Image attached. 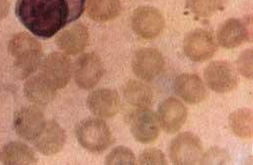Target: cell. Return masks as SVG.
I'll list each match as a JSON object with an SVG mask.
<instances>
[{
    "label": "cell",
    "mask_w": 253,
    "mask_h": 165,
    "mask_svg": "<svg viewBox=\"0 0 253 165\" xmlns=\"http://www.w3.org/2000/svg\"><path fill=\"white\" fill-rule=\"evenodd\" d=\"M86 0H17L15 14L34 36L49 39L77 20Z\"/></svg>",
    "instance_id": "1"
},
{
    "label": "cell",
    "mask_w": 253,
    "mask_h": 165,
    "mask_svg": "<svg viewBox=\"0 0 253 165\" xmlns=\"http://www.w3.org/2000/svg\"><path fill=\"white\" fill-rule=\"evenodd\" d=\"M8 52L13 58L15 73L20 79L32 76L41 66L43 48L38 40L27 33L14 35L8 42Z\"/></svg>",
    "instance_id": "2"
},
{
    "label": "cell",
    "mask_w": 253,
    "mask_h": 165,
    "mask_svg": "<svg viewBox=\"0 0 253 165\" xmlns=\"http://www.w3.org/2000/svg\"><path fill=\"white\" fill-rule=\"evenodd\" d=\"M76 138L82 148L90 153L104 152L114 142L110 127L100 119H86L76 127Z\"/></svg>",
    "instance_id": "3"
},
{
    "label": "cell",
    "mask_w": 253,
    "mask_h": 165,
    "mask_svg": "<svg viewBox=\"0 0 253 165\" xmlns=\"http://www.w3.org/2000/svg\"><path fill=\"white\" fill-rule=\"evenodd\" d=\"M169 156L176 165L202 163L204 151L200 138L189 132L179 134L170 143Z\"/></svg>",
    "instance_id": "4"
},
{
    "label": "cell",
    "mask_w": 253,
    "mask_h": 165,
    "mask_svg": "<svg viewBox=\"0 0 253 165\" xmlns=\"http://www.w3.org/2000/svg\"><path fill=\"white\" fill-rule=\"evenodd\" d=\"M209 88L217 93H228L234 90L239 82L237 70L227 61H214L204 72Z\"/></svg>",
    "instance_id": "5"
},
{
    "label": "cell",
    "mask_w": 253,
    "mask_h": 165,
    "mask_svg": "<svg viewBox=\"0 0 253 165\" xmlns=\"http://www.w3.org/2000/svg\"><path fill=\"white\" fill-rule=\"evenodd\" d=\"M75 83L84 90L95 87L104 74V66L99 56L95 53L82 54L73 66Z\"/></svg>",
    "instance_id": "6"
},
{
    "label": "cell",
    "mask_w": 253,
    "mask_h": 165,
    "mask_svg": "<svg viewBox=\"0 0 253 165\" xmlns=\"http://www.w3.org/2000/svg\"><path fill=\"white\" fill-rule=\"evenodd\" d=\"M41 74L56 88L67 86L71 80L73 66L70 59L60 52H53L41 63Z\"/></svg>",
    "instance_id": "7"
},
{
    "label": "cell",
    "mask_w": 253,
    "mask_h": 165,
    "mask_svg": "<svg viewBox=\"0 0 253 165\" xmlns=\"http://www.w3.org/2000/svg\"><path fill=\"white\" fill-rule=\"evenodd\" d=\"M129 127L136 141L150 144L157 140L160 134V124L154 112L147 108H138L129 119Z\"/></svg>",
    "instance_id": "8"
},
{
    "label": "cell",
    "mask_w": 253,
    "mask_h": 165,
    "mask_svg": "<svg viewBox=\"0 0 253 165\" xmlns=\"http://www.w3.org/2000/svg\"><path fill=\"white\" fill-rule=\"evenodd\" d=\"M44 113L38 107H25L14 114L13 127L18 137L34 142L46 125Z\"/></svg>",
    "instance_id": "9"
},
{
    "label": "cell",
    "mask_w": 253,
    "mask_h": 165,
    "mask_svg": "<svg viewBox=\"0 0 253 165\" xmlns=\"http://www.w3.org/2000/svg\"><path fill=\"white\" fill-rule=\"evenodd\" d=\"M131 24L137 36L145 40H152L160 35L164 29L162 13L152 6H140L132 14Z\"/></svg>",
    "instance_id": "10"
},
{
    "label": "cell",
    "mask_w": 253,
    "mask_h": 165,
    "mask_svg": "<svg viewBox=\"0 0 253 165\" xmlns=\"http://www.w3.org/2000/svg\"><path fill=\"white\" fill-rule=\"evenodd\" d=\"M183 51L186 57L192 61L205 62L215 55L217 44L213 35L210 32L195 30L185 36Z\"/></svg>",
    "instance_id": "11"
},
{
    "label": "cell",
    "mask_w": 253,
    "mask_h": 165,
    "mask_svg": "<svg viewBox=\"0 0 253 165\" xmlns=\"http://www.w3.org/2000/svg\"><path fill=\"white\" fill-rule=\"evenodd\" d=\"M165 61L162 54L153 48H143L136 52L132 68L137 77L143 81H152L163 71Z\"/></svg>",
    "instance_id": "12"
},
{
    "label": "cell",
    "mask_w": 253,
    "mask_h": 165,
    "mask_svg": "<svg viewBox=\"0 0 253 165\" xmlns=\"http://www.w3.org/2000/svg\"><path fill=\"white\" fill-rule=\"evenodd\" d=\"M157 117L162 130L167 134H174L183 127L187 110L180 100L168 97L160 104Z\"/></svg>",
    "instance_id": "13"
},
{
    "label": "cell",
    "mask_w": 253,
    "mask_h": 165,
    "mask_svg": "<svg viewBox=\"0 0 253 165\" xmlns=\"http://www.w3.org/2000/svg\"><path fill=\"white\" fill-rule=\"evenodd\" d=\"M56 45L67 55L81 54L89 44V31L83 24H74L63 30L56 37Z\"/></svg>",
    "instance_id": "14"
},
{
    "label": "cell",
    "mask_w": 253,
    "mask_h": 165,
    "mask_svg": "<svg viewBox=\"0 0 253 165\" xmlns=\"http://www.w3.org/2000/svg\"><path fill=\"white\" fill-rule=\"evenodd\" d=\"M87 108L99 119H111L120 112L121 97L115 89L99 88L88 95Z\"/></svg>",
    "instance_id": "15"
},
{
    "label": "cell",
    "mask_w": 253,
    "mask_h": 165,
    "mask_svg": "<svg viewBox=\"0 0 253 165\" xmlns=\"http://www.w3.org/2000/svg\"><path fill=\"white\" fill-rule=\"evenodd\" d=\"M217 40L221 47L234 49L250 40V23L239 18H229L220 26Z\"/></svg>",
    "instance_id": "16"
},
{
    "label": "cell",
    "mask_w": 253,
    "mask_h": 165,
    "mask_svg": "<svg viewBox=\"0 0 253 165\" xmlns=\"http://www.w3.org/2000/svg\"><path fill=\"white\" fill-rule=\"evenodd\" d=\"M66 143V133L55 121H49L34 141L36 149L43 155L51 156L62 151Z\"/></svg>",
    "instance_id": "17"
},
{
    "label": "cell",
    "mask_w": 253,
    "mask_h": 165,
    "mask_svg": "<svg viewBox=\"0 0 253 165\" xmlns=\"http://www.w3.org/2000/svg\"><path fill=\"white\" fill-rule=\"evenodd\" d=\"M175 93L187 104L196 105L208 97L203 80L196 74H181L174 81Z\"/></svg>",
    "instance_id": "18"
},
{
    "label": "cell",
    "mask_w": 253,
    "mask_h": 165,
    "mask_svg": "<svg viewBox=\"0 0 253 165\" xmlns=\"http://www.w3.org/2000/svg\"><path fill=\"white\" fill-rule=\"evenodd\" d=\"M57 89L42 75H32L27 78L24 85V94L33 104L37 106H47L53 101Z\"/></svg>",
    "instance_id": "19"
},
{
    "label": "cell",
    "mask_w": 253,
    "mask_h": 165,
    "mask_svg": "<svg viewBox=\"0 0 253 165\" xmlns=\"http://www.w3.org/2000/svg\"><path fill=\"white\" fill-rule=\"evenodd\" d=\"M0 161L5 165L37 164L35 151L22 142H10L0 152Z\"/></svg>",
    "instance_id": "20"
},
{
    "label": "cell",
    "mask_w": 253,
    "mask_h": 165,
    "mask_svg": "<svg viewBox=\"0 0 253 165\" xmlns=\"http://www.w3.org/2000/svg\"><path fill=\"white\" fill-rule=\"evenodd\" d=\"M124 97L128 104L136 108H148L153 101L152 88L139 80H130L124 86Z\"/></svg>",
    "instance_id": "21"
},
{
    "label": "cell",
    "mask_w": 253,
    "mask_h": 165,
    "mask_svg": "<svg viewBox=\"0 0 253 165\" xmlns=\"http://www.w3.org/2000/svg\"><path fill=\"white\" fill-rule=\"evenodd\" d=\"M122 9L120 0H87V15L98 23L109 22L116 18Z\"/></svg>",
    "instance_id": "22"
},
{
    "label": "cell",
    "mask_w": 253,
    "mask_h": 165,
    "mask_svg": "<svg viewBox=\"0 0 253 165\" xmlns=\"http://www.w3.org/2000/svg\"><path fill=\"white\" fill-rule=\"evenodd\" d=\"M229 125L237 137L241 139L252 138V111L240 109L232 113L229 118Z\"/></svg>",
    "instance_id": "23"
},
{
    "label": "cell",
    "mask_w": 253,
    "mask_h": 165,
    "mask_svg": "<svg viewBox=\"0 0 253 165\" xmlns=\"http://www.w3.org/2000/svg\"><path fill=\"white\" fill-rule=\"evenodd\" d=\"M186 8L198 17H210L223 8V0H186Z\"/></svg>",
    "instance_id": "24"
},
{
    "label": "cell",
    "mask_w": 253,
    "mask_h": 165,
    "mask_svg": "<svg viewBox=\"0 0 253 165\" xmlns=\"http://www.w3.org/2000/svg\"><path fill=\"white\" fill-rule=\"evenodd\" d=\"M136 163L134 152L125 146H119L113 149L105 158V164L108 165H133Z\"/></svg>",
    "instance_id": "25"
},
{
    "label": "cell",
    "mask_w": 253,
    "mask_h": 165,
    "mask_svg": "<svg viewBox=\"0 0 253 165\" xmlns=\"http://www.w3.org/2000/svg\"><path fill=\"white\" fill-rule=\"evenodd\" d=\"M138 163L146 165H165L167 164V160L162 151L155 148H149L141 153Z\"/></svg>",
    "instance_id": "26"
},
{
    "label": "cell",
    "mask_w": 253,
    "mask_h": 165,
    "mask_svg": "<svg viewBox=\"0 0 253 165\" xmlns=\"http://www.w3.org/2000/svg\"><path fill=\"white\" fill-rule=\"evenodd\" d=\"M237 66L239 72L248 79L252 78V50L247 49L238 58Z\"/></svg>",
    "instance_id": "27"
},
{
    "label": "cell",
    "mask_w": 253,
    "mask_h": 165,
    "mask_svg": "<svg viewBox=\"0 0 253 165\" xmlns=\"http://www.w3.org/2000/svg\"><path fill=\"white\" fill-rule=\"evenodd\" d=\"M9 0H0V20L4 19L9 12Z\"/></svg>",
    "instance_id": "28"
}]
</instances>
